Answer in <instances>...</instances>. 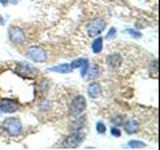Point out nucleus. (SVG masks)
Here are the masks:
<instances>
[{
  "mask_svg": "<svg viewBox=\"0 0 160 150\" xmlns=\"http://www.w3.org/2000/svg\"><path fill=\"white\" fill-rule=\"evenodd\" d=\"M24 55L35 63H43L48 59V52L46 50H43L42 47H36V46L28 47L26 50V52H24Z\"/></svg>",
  "mask_w": 160,
  "mask_h": 150,
  "instance_id": "7ed1b4c3",
  "label": "nucleus"
},
{
  "mask_svg": "<svg viewBox=\"0 0 160 150\" xmlns=\"http://www.w3.org/2000/svg\"><path fill=\"white\" fill-rule=\"evenodd\" d=\"M104 28H106V20H103V19H95V20H92L91 23H88L87 34L92 38L99 36Z\"/></svg>",
  "mask_w": 160,
  "mask_h": 150,
  "instance_id": "39448f33",
  "label": "nucleus"
},
{
  "mask_svg": "<svg viewBox=\"0 0 160 150\" xmlns=\"http://www.w3.org/2000/svg\"><path fill=\"white\" fill-rule=\"evenodd\" d=\"M128 146L132 147V149H143L146 147V143L143 141H136V139H132V141L128 142Z\"/></svg>",
  "mask_w": 160,
  "mask_h": 150,
  "instance_id": "dca6fc26",
  "label": "nucleus"
},
{
  "mask_svg": "<svg viewBox=\"0 0 160 150\" xmlns=\"http://www.w3.org/2000/svg\"><path fill=\"white\" fill-rule=\"evenodd\" d=\"M106 125H104L103 122H98L96 123V131L99 133V134H104L106 133Z\"/></svg>",
  "mask_w": 160,
  "mask_h": 150,
  "instance_id": "a211bd4d",
  "label": "nucleus"
},
{
  "mask_svg": "<svg viewBox=\"0 0 160 150\" xmlns=\"http://www.w3.org/2000/svg\"><path fill=\"white\" fill-rule=\"evenodd\" d=\"M16 70L18 72L20 75H27V77H35V74H36V71H35V68L32 66H29L28 63H24V62H18L16 64Z\"/></svg>",
  "mask_w": 160,
  "mask_h": 150,
  "instance_id": "1a4fd4ad",
  "label": "nucleus"
},
{
  "mask_svg": "<svg viewBox=\"0 0 160 150\" xmlns=\"http://www.w3.org/2000/svg\"><path fill=\"white\" fill-rule=\"evenodd\" d=\"M106 61H107V64L109 66V68L116 70V68H119L123 64V56L119 52H113V54L108 55Z\"/></svg>",
  "mask_w": 160,
  "mask_h": 150,
  "instance_id": "6e6552de",
  "label": "nucleus"
},
{
  "mask_svg": "<svg viewBox=\"0 0 160 150\" xmlns=\"http://www.w3.org/2000/svg\"><path fill=\"white\" fill-rule=\"evenodd\" d=\"M0 3H2L3 6H7V4H8V0H0Z\"/></svg>",
  "mask_w": 160,
  "mask_h": 150,
  "instance_id": "5701e85b",
  "label": "nucleus"
},
{
  "mask_svg": "<svg viewBox=\"0 0 160 150\" xmlns=\"http://www.w3.org/2000/svg\"><path fill=\"white\" fill-rule=\"evenodd\" d=\"M84 138H86V133L83 130H73L69 136L64 139L63 142V147L66 149H76L78 146L83 143Z\"/></svg>",
  "mask_w": 160,
  "mask_h": 150,
  "instance_id": "f03ea898",
  "label": "nucleus"
},
{
  "mask_svg": "<svg viewBox=\"0 0 160 150\" xmlns=\"http://www.w3.org/2000/svg\"><path fill=\"white\" fill-rule=\"evenodd\" d=\"M87 93H88L89 98L96 99V98H99L100 95H102V86H100L98 82H91V83L88 84Z\"/></svg>",
  "mask_w": 160,
  "mask_h": 150,
  "instance_id": "9d476101",
  "label": "nucleus"
},
{
  "mask_svg": "<svg viewBox=\"0 0 160 150\" xmlns=\"http://www.w3.org/2000/svg\"><path fill=\"white\" fill-rule=\"evenodd\" d=\"M2 127H3L4 131H6L8 136H11V137L20 136V134H22V130H23L22 122H20V119H18V118H7V119H4L3 123H2Z\"/></svg>",
  "mask_w": 160,
  "mask_h": 150,
  "instance_id": "f257e3e1",
  "label": "nucleus"
},
{
  "mask_svg": "<svg viewBox=\"0 0 160 150\" xmlns=\"http://www.w3.org/2000/svg\"><path fill=\"white\" fill-rule=\"evenodd\" d=\"M12 2H18V0H12Z\"/></svg>",
  "mask_w": 160,
  "mask_h": 150,
  "instance_id": "393cba45",
  "label": "nucleus"
},
{
  "mask_svg": "<svg viewBox=\"0 0 160 150\" xmlns=\"http://www.w3.org/2000/svg\"><path fill=\"white\" fill-rule=\"evenodd\" d=\"M126 32H127L128 35H131V36L135 38V39H140V38H142V34L138 32L136 29H126Z\"/></svg>",
  "mask_w": 160,
  "mask_h": 150,
  "instance_id": "f3484780",
  "label": "nucleus"
},
{
  "mask_svg": "<svg viewBox=\"0 0 160 150\" xmlns=\"http://www.w3.org/2000/svg\"><path fill=\"white\" fill-rule=\"evenodd\" d=\"M91 48H92V51L93 54H100L102 52V50H103V38L102 36H96V39L92 42L91 44Z\"/></svg>",
  "mask_w": 160,
  "mask_h": 150,
  "instance_id": "ddd939ff",
  "label": "nucleus"
},
{
  "mask_svg": "<svg viewBox=\"0 0 160 150\" xmlns=\"http://www.w3.org/2000/svg\"><path fill=\"white\" fill-rule=\"evenodd\" d=\"M48 71L51 72H59V74H68L72 71V67L69 63H63V64H58V66H52L48 68Z\"/></svg>",
  "mask_w": 160,
  "mask_h": 150,
  "instance_id": "f8f14e48",
  "label": "nucleus"
},
{
  "mask_svg": "<svg viewBox=\"0 0 160 150\" xmlns=\"http://www.w3.org/2000/svg\"><path fill=\"white\" fill-rule=\"evenodd\" d=\"M8 38L13 44H23L26 42V34L22 28L19 27H11L8 29Z\"/></svg>",
  "mask_w": 160,
  "mask_h": 150,
  "instance_id": "423d86ee",
  "label": "nucleus"
},
{
  "mask_svg": "<svg viewBox=\"0 0 160 150\" xmlns=\"http://www.w3.org/2000/svg\"><path fill=\"white\" fill-rule=\"evenodd\" d=\"M88 71H89L88 74H89L91 78H98L100 75V72H102V70H100V67L98 66V64H92V66H89Z\"/></svg>",
  "mask_w": 160,
  "mask_h": 150,
  "instance_id": "4468645a",
  "label": "nucleus"
},
{
  "mask_svg": "<svg viewBox=\"0 0 160 150\" xmlns=\"http://www.w3.org/2000/svg\"><path fill=\"white\" fill-rule=\"evenodd\" d=\"M112 121H113V123H115V125H123L124 118H123L122 115H118V117H115V118L112 119Z\"/></svg>",
  "mask_w": 160,
  "mask_h": 150,
  "instance_id": "412c9836",
  "label": "nucleus"
},
{
  "mask_svg": "<svg viewBox=\"0 0 160 150\" xmlns=\"http://www.w3.org/2000/svg\"><path fill=\"white\" fill-rule=\"evenodd\" d=\"M0 24H4V22H3V18L0 16Z\"/></svg>",
  "mask_w": 160,
  "mask_h": 150,
  "instance_id": "b1692460",
  "label": "nucleus"
},
{
  "mask_svg": "<svg viewBox=\"0 0 160 150\" xmlns=\"http://www.w3.org/2000/svg\"><path fill=\"white\" fill-rule=\"evenodd\" d=\"M86 107H87L86 98H84L83 95H76L71 101V103H69V115L78 117V115H80V114L84 113Z\"/></svg>",
  "mask_w": 160,
  "mask_h": 150,
  "instance_id": "20e7f679",
  "label": "nucleus"
},
{
  "mask_svg": "<svg viewBox=\"0 0 160 150\" xmlns=\"http://www.w3.org/2000/svg\"><path fill=\"white\" fill-rule=\"evenodd\" d=\"M124 123V130H126V133L128 134H135L139 131V122L136 121V119L133 118H129L128 121L123 122Z\"/></svg>",
  "mask_w": 160,
  "mask_h": 150,
  "instance_id": "9b49d317",
  "label": "nucleus"
},
{
  "mask_svg": "<svg viewBox=\"0 0 160 150\" xmlns=\"http://www.w3.org/2000/svg\"><path fill=\"white\" fill-rule=\"evenodd\" d=\"M151 74L152 75H158V61L151 62Z\"/></svg>",
  "mask_w": 160,
  "mask_h": 150,
  "instance_id": "6ab92c4d",
  "label": "nucleus"
},
{
  "mask_svg": "<svg viewBox=\"0 0 160 150\" xmlns=\"http://www.w3.org/2000/svg\"><path fill=\"white\" fill-rule=\"evenodd\" d=\"M0 110H2L4 114H12L19 110V104L16 101H13V99L6 98L0 102Z\"/></svg>",
  "mask_w": 160,
  "mask_h": 150,
  "instance_id": "0eeeda50",
  "label": "nucleus"
},
{
  "mask_svg": "<svg viewBox=\"0 0 160 150\" xmlns=\"http://www.w3.org/2000/svg\"><path fill=\"white\" fill-rule=\"evenodd\" d=\"M115 35H116V28H115V27H112L111 29H109V32H108V35H107V38L109 39V38L115 36Z\"/></svg>",
  "mask_w": 160,
  "mask_h": 150,
  "instance_id": "4be33fe9",
  "label": "nucleus"
},
{
  "mask_svg": "<svg viewBox=\"0 0 160 150\" xmlns=\"http://www.w3.org/2000/svg\"><path fill=\"white\" fill-rule=\"evenodd\" d=\"M79 68H82V70H80V75H82V78H86L87 74H88V68H89L88 59H84V62L82 63V66H80Z\"/></svg>",
  "mask_w": 160,
  "mask_h": 150,
  "instance_id": "2eb2a0df",
  "label": "nucleus"
},
{
  "mask_svg": "<svg viewBox=\"0 0 160 150\" xmlns=\"http://www.w3.org/2000/svg\"><path fill=\"white\" fill-rule=\"evenodd\" d=\"M111 134L113 137H120V136H122V131H120L116 126H113V127H111Z\"/></svg>",
  "mask_w": 160,
  "mask_h": 150,
  "instance_id": "aec40b11",
  "label": "nucleus"
}]
</instances>
